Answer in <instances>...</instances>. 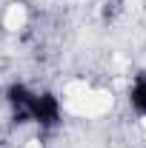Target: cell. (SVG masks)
Wrapping results in <instances>:
<instances>
[{
    "instance_id": "cell-1",
    "label": "cell",
    "mask_w": 146,
    "mask_h": 148,
    "mask_svg": "<svg viewBox=\"0 0 146 148\" xmlns=\"http://www.w3.org/2000/svg\"><path fill=\"white\" fill-rule=\"evenodd\" d=\"M63 123V103L55 91L40 88L35 91V103H32V125L37 131H55Z\"/></svg>"
},
{
    "instance_id": "cell-2",
    "label": "cell",
    "mask_w": 146,
    "mask_h": 148,
    "mask_svg": "<svg viewBox=\"0 0 146 148\" xmlns=\"http://www.w3.org/2000/svg\"><path fill=\"white\" fill-rule=\"evenodd\" d=\"M35 91L32 86L26 83H9L6 91H3V100H6V108H9V117L15 125H32V103H35Z\"/></svg>"
},
{
    "instance_id": "cell-3",
    "label": "cell",
    "mask_w": 146,
    "mask_h": 148,
    "mask_svg": "<svg viewBox=\"0 0 146 148\" xmlns=\"http://www.w3.org/2000/svg\"><path fill=\"white\" fill-rule=\"evenodd\" d=\"M126 100H129V108L135 111L140 120H146V71H138L132 77Z\"/></svg>"
},
{
    "instance_id": "cell-4",
    "label": "cell",
    "mask_w": 146,
    "mask_h": 148,
    "mask_svg": "<svg viewBox=\"0 0 146 148\" xmlns=\"http://www.w3.org/2000/svg\"><path fill=\"white\" fill-rule=\"evenodd\" d=\"M0 148H6V140H3V137H0Z\"/></svg>"
}]
</instances>
